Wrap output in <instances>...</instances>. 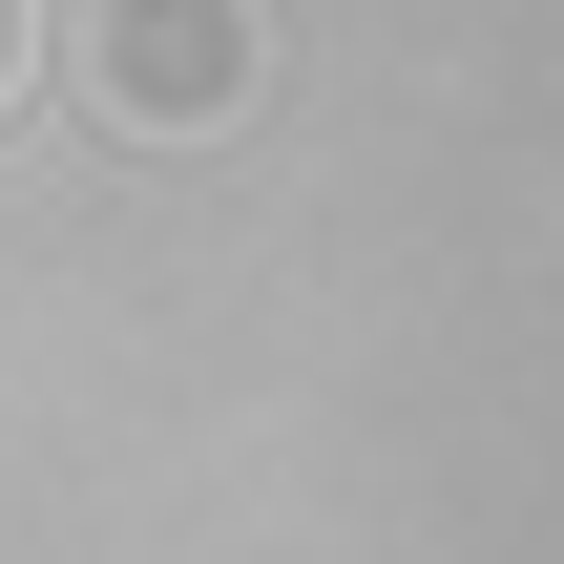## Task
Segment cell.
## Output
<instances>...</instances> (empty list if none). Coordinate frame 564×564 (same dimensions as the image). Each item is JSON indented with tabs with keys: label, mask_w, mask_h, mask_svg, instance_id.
Listing matches in <instances>:
<instances>
[{
	"label": "cell",
	"mask_w": 564,
	"mask_h": 564,
	"mask_svg": "<svg viewBox=\"0 0 564 564\" xmlns=\"http://www.w3.org/2000/svg\"><path fill=\"white\" fill-rule=\"evenodd\" d=\"M105 105L126 126H230L251 105V0H105Z\"/></svg>",
	"instance_id": "obj_1"
},
{
	"label": "cell",
	"mask_w": 564,
	"mask_h": 564,
	"mask_svg": "<svg viewBox=\"0 0 564 564\" xmlns=\"http://www.w3.org/2000/svg\"><path fill=\"white\" fill-rule=\"evenodd\" d=\"M21 42H42V21H21V0H0V84H21Z\"/></svg>",
	"instance_id": "obj_2"
}]
</instances>
